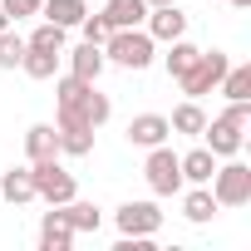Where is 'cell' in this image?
Returning <instances> with one entry per match:
<instances>
[{
	"mask_svg": "<svg viewBox=\"0 0 251 251\" xmlns=\"http://www.w3.org/2000/svg\"><path fill=\"white\" fill-rule=\"evenodd\" d=\"M168 128H173V133H187V138H202V128H207L202 103H197V99L177 103V108H173V118H168Z\"/></svg>",
	"mask_w": 251,
	"mask_h": 251,
	"instance_id": "ffe728a7",
	"label": "cell"
},
{
	"mask_svg": "<svg viewBox=\"0 0 251 251\" xmlns=\"http://www.w3.org/2000/svg\"><path fill=\"white\" fill-rule=\"evenodd\" d=\"M143 30L153 35V45H173V40H182V35H187V15H182L177 5H158V10H148Z\"/></svg>",
	"mask_w": 251,
	"mask_h": 251,
	"instance_id": "ba28073f",
	"label": "cell"
},
{
	"mask_svg": "<svg viewBox=\"0 0 251 251\" xmlns=\"http://www.w3.org/2000/svg\"><path fill=\"white\" fill-rule=\"evenodd\" d=\"M103 20L108 30H133L148 20V0H103Z\"/></svg>",
	"mask_w": 251,
	"mask_h": 251,
	"instance_id": "8fae6325",
	"label": "cell"
},
{
	"mask_svg": "<svg viewBox=\"0 0 251 251\" xmlns=\"http://www.w3.org/2000/svg\"><path fill=\"white\" fill-rule=\"evenodd\" d=\"M197 54H202L197 45H187V40H173V45H168V59H163V64H168V74L177 79V74H187V69H192V59H197Z\"/></svg>",
	"mask_w": 251,
	"mask_h": 251,
	"instance_id": "cb8c5ba5",
	"label": "cell"
},
{
	"mask_svg": "<svg viewBox=\"0 0 251 251\" xmlns=\"http://www.w3.org/2000/svg\"><path fill=\"white\" fill-rule=\"evenodd\" d=\"M20 69H25L30 79H54V69H59V54H54V50H30V45H25V54H20Z\"/></svg>",
	"mask_w": 251,
	"mask_h": 251,
	"instance_id": "44dd1931",
	"label": "cell"
},
{
	"mask_svg": "<svg viewBox=\"0 0 251 251\" xmlns=\"http://www.w3.org/2000/svg\"><path fill=\"white\" fill-rule=\"evenodd\" d=\"M177 168H182V182H212V173H217V153L202 143V148L182 153V158H177Z\"/></svg>",
	"mask_w": 251,
	"mask_h": 251,
	"instance_id": "9a60e30c",
	"label": "cell"
},
{
	"mask_svg": "<svg viewBox=\"0 0 251 251\" xmlns=\"http://www.w3.org/2000/svg\"><path fill=\"white\" fill-rule=\"evenodd\" d=\"M168 118L163 113H138L133 123H128V143L133 148H158V143H168Z\"/></svg>",
	"mask_w": 251,
	"mask_h": 251,
	"instance_id": "30bf717a",
	"label": "cell"
},
{
	"mask_svg": "<svg viewBox=\"0 0 251 251\" xmlns=\"http://www.w3.org/2000/svg\"><path fill=\"white\" fill-rule=\"evenodd\" d=\"M40 15H45L50 25H64V30H74V25L89 15V0H45V5H40Z\"/></svg>",
	"mask_w": 251,
	"mask_h": 251,
	"instance_id": "d6986e66",
	"label": "cell"
},
{
	"mask_svg": "<svg viewBox=\"0 0 251 251\" xmlns=\"http://www.w3.org/2000/svg\"><path fill=\"white\" fill-rule=\"evenodd\" d=\"M182 217H187V222H197V226L217 217V197H212V187H207V182H192V192L182 197Z\"/></svg>",
	"mask_w": 251,
	"mask_h": 251,
	"instance_id": "ac0fdd59",
	"label": "cell"
},
{
	"mask_svg": "<svg viewBox=\"0 0 251 251\" xmlns=\"http://www.w3.org/2000/svg\"><path fill=\"white\" fill-rule=\"evenodd\" d=\"M0 30H10V15H5V10H0Z\"/></svg>",
	"mask_w": 251,
	"mask_h": 251,
	"instance_id": "4dcf8cb0",
	"label": "cell"
},
{
	"mask_svg": "<svg viewBox=\"0 0 251 251\" xmlns=\"http://www.w3.org/2000/svg\"><path fill=\"white\" fill-rule=\"evenodd\" d=\"M0 197L5 202H35V177H30V163L25 168H10V173H0Z\"/></svg>",
	"mask_w": 251,
	"mask_h": 251,
	"instance_id": "e0dca14e",
	"label": "cell"
},
{
	"mask_svg": "<svg viewBox=\"0 0 251 251\" xmlns=\"http://www.w3.org/2000/svg\"><path fill=\"white\" fill-rule=\"evenodd\" d=\"M74 113L89 123V128H103V123H108V113H113V103H108V94H99V84H89V89L79 94Z\"/></svg>",
	"mask_w": 251,
	"mask_h": 251,
	"instance_id": "5bb4252c",
	"label": "cell"
},
{
	"mask_svg": "<svg viewBox=\"0 0 251 251\" xmlns=\"http://www.w3.org/2000/svg\"><path fill=\"white\" fill-rule=\"evenodd\" d=\"M246 123H251V99H231L217 118H207L202 138H207V148L217 158H236L241 143H246Z\"/></svg>",
	"mask_w": 251,
	"mask_h": 251,
	"instance_id": "6da1fadb",
	"label": "cell"
},
{
	"mask_svg": "<svg viewBox=\"0 0 251 251\" xmlns=\"http://www.w3.org/2000/svg\"><path fill=\"white\" fill-rule=\"evenodd\" d=\"M40 5H45V0H0V10L10 15V25L25 20V15H40Z\"/></svg>",
	"mask_w": 251,
	"mask_h": 251,
	"instance_id": "83f0119b",
	"label": "cell"
},
{
	"mask_svg": "<svg viewBox=\"0 0 251 251\" xmlns=\"http://www.w3.org/2000/svg\"><path fill=\"white\" fill-rule=\"evenodd\" d=\"M74 246V226L64 217V207H50L40 217V251H69Z\"/></svg>",
	"mask_w": 251,
	"mask_h": 251,
	"instance_id": "9c48e42d",
	"label": "cell"
},
{
	"mask_svg": "<svg viewBox=\"0 0 251 251\" xmlns=\"http://www.w3.org/2000/svg\"><path fill=\"white\" fill-rule=\"evenodd\" d=\"M25 158L40 163V158H59V128L54 123H35L25 133Z\"/></svg>",
	"mask_w": 251,
	"mask_h": 251,
	"instance_id": "4fadbf2b",
	"label": "cell"
},
{
	"mask_svg": "<svg viewBox=\"0 0 251 251\" xmlns=\"http://www.w3.org/2000/svg\"><path fill=\"white\" fill-rule=\"evenodd\" d=\"M94 133L99 128H89V123H64L59 128V153L64 158H89L94 153Z\"/></svg>",
	"mask_w": 251,
	"mask_h": 251,
	"instance_id": "2e32d148",
	"label": "cell"
},
{
	"mask_svg": "<svg viewBox=\"0 0 251 251\" xmlns=\"http://www.w3.org/2000/svg\"><path fill=\"white\" fill-rule=\"evenodd\" d=\"M226 99H251V64H226L222 84H217Z\"/></svg>",
	"mask_w": 251,
	"mask_h": 251,
	"instance_id": "603a6c76",
	"label": "cell"
},
{
	"mask_svg": "<svg viewBox=\"0 0 251 251\" xmlns=\"http://www.w3.org/2000/svg\"><path fill=\"white\" fill-rule=\"evenodd\" d=\"M226 64H231V59H226L222 50H202V54L192 59V69H187V74H177V84H182V94H187V99H202V94H212V89L222 84V74H226Z\"/></svg>",
	"mask_w": 251,
	"mask_h": 251,
	"instance_id": "3957f363",
	"label": "cell"
},
{
	"mask_svg": "<svg viewBox=\"0 0 251 251\" xmlns=\"http://www.w3.org/2000/svg\"><path fill=\"white\" fill-rule=\"evenodd\" d=\"M113 222H118L123 236H158L163 212H158V202H123V207L113 212Z\"/></svg>",
	"mask_w": 251,
	"mask_h": 251,
	"instance_id": "52a82bcc",
	"label": "cell"
},
{
	"mask_svg": "<svg viewBox=\"0 0 251 251\" xmlns=\"http://www.w3.org/2000/svg\"><path fill=\"white\" fill-rule=\"evenodd\" d=\"M143 177L153 187V197H177L182 192V168H177V153L168 143L148 148V163H143Z\"/></svg>",
	"mask_w": 251,
	"mask_h": 251,
	"instance_id": "277c9868",
	"label": "cell"
},
{
	"mask_svg": "<svg viewBox=\"0 0 251 251\" xmlns=\"http://www.w3.org/2000/svg\"><path fill=\"white\" fill-rule=\"evenodd\" d=\"M79 30H84V40H89V45H103V40L113 35L103 15H84V20H79Z\"/></svg>",
	"mask_w": 251,
	"mask_h": 251,
	"instance_id": "4316f807",
	"label": "cell"
},
{
	"mask_svg": "<svg viewBox=\"0 0 251 251\" xmlns=\"http://www.w3.org/2000/svg\"><path fill=\"white\" fill-rule=\"evenodd\" d=\"M207 187H212L217 207H246V202H251V168H246V163H226V168L212 173Z\"/></svg>",
	"mask_w": 251,
	"mask_h": 251,
	"instance_id": "8992f818",
	"label": "cell"
},
{
	"mask_svg": "<svg viewBox=\"0 0 251 251\" xmlns=\"http://www.w3.org/2000/svg\"><path fill=\"white\" fill-rule=\"evenodd\" d=\"M226 5H236V10H246V5H251V0H226Z\"/></svg>",
	"mask_w": 251,
	"mask_h": 251,
	"instance_id": "f1b7e54d",
	"label": "cell"
},
{
	"mask_svg": "<svg viewBox=\"0 0 251 251\" xmlns=\"http://www.w3.org/2000/svg\"><path fill=\"white\" fill-rule=\"evenodd\" d=\"M20 54H25V40L15 35V25L0 30V69H20Z\"/></svg>",
	"mask_w": 251,
	"mask_h": 251,
	"instance_id": "484cf974",
	"label": "cell"
},
{
	"mask_svg": "<svg viewBox=\"0 0 251 251\" xmlns=\"http://www.w3.org/2000/svg\"><path fill=\"white\" fill-rule=\"evenodd\" d=\"M103 64H108V59H103V45H89V40H84L79 50H69V74H74V79H89V84H99Z\"/></svg>",
	"mask_w": 251,
	"mask_h": 251,
	"instance_id": "7c38bea8",
	"label": "cell"
},
{
	"mask_svg": "<svg viewBox=\"0 0 251 251\" xmlns=\"http://www.w3.org/2000/svg\"><path fill=\"white\" fill-rule=\"evenodd\" d=\"M158 5H173V0H148V10H158Z\"/></svg>",
	"mask_w": 251,
	"mask_h": 251,
	"instance_id": "f546056e",
	"label": "cell"
},
{
	"mask_svg": "<svg viewBox=\"0 0 251 251\" xmlns=\"http://www.w3.org/2000/svg\"><path fill=\"white\" fill-rule=\"evenodd\" d=\"M64 217H69L74 236H79V231H99V226H103V212H99L94 202H74V197H69V202H64Z\"/></svg>",
	"mask_w": 251,
	"mask_h": 251,
	"instance_id": "7402d4cb",
	"label": "cell"
},
{
	"mask_svg": "<svg viewBox=\"0 0 251 251\" xmlns=\"http://www.w3.org/2000/svg\"><path fill=\"white\" fill-rule=\"evenodd\" d=\"M30 177H35V197L50 202V207H64V202L74 197V173H64L59 158H40V163H30Z\"/></svg>",
	"mask_w": 251,
	"mask_h": 251,
	"instance_id": "5b68a950",
	"label": "cell"
},
{
	"mask_svg": "<svg viewBox=\"0 0 251 251\" xmlns=\"http://www.w3.org/2000/svg\"><path fill=\"white\" fill-rule=\"evenodd\" d=\"M64 35H69L64 25H50V20H45V25H40L25 45H30V50H54V54H64Z\"/></svg>",
	"mask_w": 251,
	"mask_h": 251,
	"instance_id": "d4e9b609",
	"label": "cell"
},
{
	"mask_svg": "<svg viewBox=\"0 0 251 251\" xmlns=\"http://www.w3.org/2000/svg\"><path fill=\"white\" fill-rule=\"evenodd\" d=\"M103 59H113V64H123V69H148V64H153V35H148L143 25L113 30V35L103 40Z\"/></svg>",
	"mask_w": 251,
	"mask_h": 251,
	"instance_id": "7a4b0ae2",
	"label": "cell"
}]
</instances>
